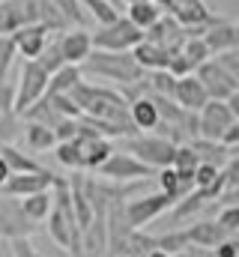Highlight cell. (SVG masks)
<instances>
[{
    "mask_svg": "<svg viewBox=\"0 0 239 257\" xmlns=\"http://www.w3.org/2000/svg\"><path fill=\"white\" fill-rule=\"evenodd\" d=\"M18 57V48H15V39L12 36H0V84L6 81V75H9V66L12 60Z\"/></svg>",
    "mask_w": 239,
    "mask_h": 257,
    "instance_id": "obj_36",
    "label": "cell"
},
{
    "mask_svg": "<svg viewBox=\"0 0 239 257\" xmlns=\"http://www.w3.org/2000/svg\"><path fill=\"white\" fill-rule=\"evenodd\" d=\"M81 81H84V69H81V66L66 63L60 72H54V75H51L48 93H51V96H57V93H72V90H75Z\"/></svg>",
    "mask_w": 239,
    "mask_h": 257,
    "instance_id": "obj_26",
    "label": "cell"
},
{
    "mask_svg": "<svg viewBox=\"0 0 239 257\" xmlns=\"http://www.w3.org/2000/svg\"><path fill=\"white\" fill-rule=\"evenodd\" d=\"M0 123H3V114H0Z\"/></svg>",
    "mask_w": 239,
    "mask_h": 257,
    "instance_id": "obj_49",
    "label": "cell"
},
{
    "mask_svg": "<svg viewBox=\"0 0 239 257\" xmlns=\"http://www.w3.org/2000/svg\"><path fill=\"white\" fill-rule=\"evenodd\" d=\"M233 111L227 102H218V99H209L206 108L200 111V138L206 141H221L224 132L233 126Z\"/></svg>",
    "mask_w": 239,
    "mask_h": 257,
    "instance_id": "obj_11",
    "label": "cell"
},
{
    "mask_svg": "<svg viewBox=\"0 0 239 257\" xmlns=\"http://www.w3.org/2000/svg\"><path fill=\"white\" fill-rule=\"evenodd\" d=\"M203 39H206L212 57H218V54H224V51H233V48H239V24L218 18V21L206 30Z\"/></svg>",
    "mask_w": 239,
    "mask_h": 257,
    "instance_id": "obj_16",
    "label": "cell"
},
{
    "mask_svg": "<svg viewBox=\"0 0 239 257\" xmlns=\"http://www.w3.org/2000/svg\"><path fill=\"white\" fill-rule=\"evenodd\" d=\"M39 63H42L45 69H48V75H54V72H60V69L66 66V57H63V48H60V36H57V39H51V42H48V48L42 51Z\"/></svg>",
    "mask_w": 239,
    "mask_h": 257,
    "instance_id": "obj_34",
    "label": "cell"
},
{
    "mask_svg": "<svg viewBox=\"0 0 239 257\" xmlns=\"http://www.w3.org/2000/svg\"><path fill=\"white\" fill-rule=\"evenodd\" d=\"M84 75H93V78H105V81H117L120 87H129V84H138L144 81V69L135 60L132 51H93L87 60H84Z\"/></svg>",
    "mask_w": 239,
    "mask_h": 257,
    "instance_id": "obj_1",
    "label": "cell"
},
{
    "mask_svg": "<svg viewBox=\"0 0 239 257\" xmlns=\"http://www.w3.org/2000/svg\"><path fill=\"white\" fill-rule=\"evenodd\" d=\"M197 165H200V156L194 153V147H191V144H179L174 168H177V171H197Z\"/></svg>",
    "mask_w": 239,
    "mask_h": 257,
    "instance_id": "obj_37",
    "label": "cell"
},
{
    "mask_svg": "<svg viewBox=\"0 0 239 257\" xmlns=\"http://www.w3.org/2000/svg\"><path fill=\"white\" fill-rule=\"evenodd\" d=\"M215 60H218V63L224 66V69H227V72H230V75H233V78L239 81V48H233V51H224V54H218Z\"/></svg>",
    "mask_w": 239,
    "mask_h": 257,
    "instance_id": "obj_41",
    "label": "cell"
},
{
    "mask_svg": "<svg viewBox=\"0 0 239 257\" xmlns=\"http://www.w3.org/2000/svg\"><path fill=\"white\" fill-rule=\"evenodd\" d=\"M212 257H239V242H236V236H230V239H224L218 248H212Z\"/></svg>",
    "mask_w": 239,
    "mask_h": 257,
    "instance_id": "obj_44",
    "label": "cell"
},
{
    "mask_svg": "<svg viewBox=\"0 0 239 257\" xmlns=\"http://www.w3.org/2000/svg\"><path fill=\"white\" fill-rule=\"evenodd\" d=\"M12 39H15V48H18L21 60H39L42 51L51 42V30L45 24H30V27H21L18 33H12Z\"/></svg>",
    "mask_w": 239,
    "mask_h": 257,
    "instance_id": "obj_12",
    "label": "cell"
},
{
    "mask_svg": "<svg viewBox=\"0 0 239 257\" xmlns=\"http://www.w3.org/2000/svg\"><path fill=\"white\" fill-rule=\"evenodd\" d=\"M60 48H63V57L66 63L72 66H84V60L96 51L93 45V33L87 27H75V30H66L60 33Z\"/></svg>",
    "mask_w": 239,
    "mask_h": 257,
    "instance_id": "obj_13",
    "label": "cell"
},
{
    "mask_svg": "<svg viewBox=\"0 0 239 257\" xmlns=\"http://www.w3.org/2000/svg\"><path fill=\"white\" fill-rule=\"evenodd\" d=\"M179 3H185V0H174V9H177V6H179Z\"/></svg>",
    "mask_w": 239,
    "mask_h": 257,
    "instance_id": "obj_48",
    "label": "cell"
},
{
    "mask_svg": "<svg viewBox=\"0 0 239 257\" xmlns=\"http://www.w3.org/2000/svg\"><path fill=\"white\" fill-rule=\"evenodd\" d=\"M24 120H30V123H45V126H60L63 120H69V117H63L57 111V105L51 102V96H42L33 108H27L24 111Z\"/></svg>",
    "mask_w": 239,
    "mask_h": 257,
    "instance_id": "obj_24",
    "label": "cell"
},
{
    "mask_svg": "<svg viewBox=\"0 0 239 257\" xmlns=\"http://www.w3.org/2000/svg\"><path fill=\"white\" fill-rule=\"evenodd\" d=\"M54 3L63 9V15H66L75 27H84V24H87L90 12H84V0H54Z\"/></svg>",
    "mask_w": 239,
    "mask_h": 257,
    "instance_id": "obj_35",
    "label": "cell"
},
{
    "mask_svg": "<svg viewBox=\"0 0 239 257\" xmlns=\"http://www.w3.org/2000/svg\"><path fill=\"white\" fill-rule=\"evenodd\" d=\"M156 180H159V192L171 194L174 200H182V180H179L177 168H165V171H159Z\"/></svg>",
    "mask_w": 239,
    "mask_h": 257,
    "instance_id": "obj_32",
    "label": "cell"
},
{
    "mask_svg": "<svg viewBox=\"0 0 239 257\" xmlns=\"http://www.w3.org/2000/svg\"><path fill=\"white\" fill-rule=\"evenodd\" d=\"M174 99H177L185 111L200 114V111L206 108V102H209V93H206V87H203V81H200L197 75H182V78H177V93H174Z\"/></svg>",
    "mask_w": 239,
    "mask_h": 257,
    "instance_id": "obj_15",
    "label": "cell"
},
{
    "mask_svg": "<svg viewBox=\"0 0 239 257\" xmlns=\"http://www.w3.org/2000/svg\"><path fill=\"white\" fill-rule=\"evenodd\" d=\"M203 203H206V197H203L200 192H191L188 197L177 200V203H174V221H182V218H191V215H197Z\"/></svg>",
    "mask_w": 239,
    "mask_h": 257,
    "instance_id": "obj_33",
    "label": "cell"
},
{
    "mask_svg": "<svg viewBox=\"0 0 239 257\" xmlns=\"http://www.w3.org/2000/svg\"><path fill=\"white\" fill-rule=\"evenodd\" d=\"M132 54H135V60L141 63L144 72H162V69H171V57H174L168 48H162V45H156V42H147V39H144Z\"/></svg>",
    "mask_w": 239,
    "mask_h": 257,
    "instance_id": "obj_17",
    "label": "cell"
},
{
    "mask_svg": "<svg viewBox=\"0 0 239 257\" xmlns=\"http://www.w3.org/2000/svg\"><path fill=\"white\" fill-rule=\"evenodd\" d=\"M21 206H24V215L30 221H48L51 209H54V189L51 192H39V194H30V197H21Z\"/></svg>",
    "mask_w": 239,
    "mask_h": 257,
    "instance_id": "obj_23",
    "label": "cell"
},
{
    "mask_svg": "<svg viewBox=\"0 0 239 257\" xmlns=\"http://www.w3.org/2000/svg\"><path fill=\"white\" fill-rule=\"evenodd\" d=\"M191 147H194V153L200 156V162H206V165H218V168H224L227 162H230V150L221 144V141H206V138H194V141H188Z\"/></svg>",
    "mask_w": 239,
    "mask_h": 257,
    "instance_id": "obj_22",
    "label": "cell"
},
{
    "mask_svg": "<svg viewBox=\"0 0 239 257\" xmlns=\"http://www.w3.org/2000/svg\"><path fill=\"white\" fill-rule=\"evenodd\" d=\"M57 162L72 168V171H84V150H81V141H63L57 144Z\"/></svg>",
    "mask_w": 239,
    "mask_h": 257,
    "instance_id": "obj_30",
    "label": "cell"
},
{
    "mask_svg": "<svg viewBox=\"0 0 239 257\" xmlns=\"http://www.w3.org/2000/svg\"><path fill=\"white\" fill-rule=\"evenodd\" d=\"M84 9L90 12V18L99 27H105V24H114V21L123 18L120 9H126V6H120L117 0H84Z\"/></svg>",
    "mask_w": 239,
    "mask_h": 257,
    "instance_id": "obj_27",
    "label": "cell"
},
{
    "mask_svg": "<svg viewBox=\"0 0 239 257\" xmlns=\"http://www.w3.org/2000/svg\"><path fill=\"white\" fill-rule=\"evenodd\" d=\"M162 15H165V6H159L156 0H138V3H129V6H126V18L135 21L144 33H147L156 21H162Z\"/></svg>",
    "mask_w": 239,
    "mask_h": 257,
    "instance_id": "obj_20",
    "label": "cell"
},
{
    "mask_svg": "<svg viewBox=\"0 0 239 257\" xmlns=\"http://www.w3.org/2000/svg\"><path fill=\"white\" fill-rule=\"evenodd\" d=\"M0 156L6 159V165H9L12 174H42V171H48V168H42L33 156L21 153L15 144H0Z\"/></svg>",
    "mask_w": 239,
    "mask_h": 257,
    "instance_id": "obj_21",
    "label": "cell"
},
{
    "mask_svg": "<svg viewBox=\"0 0 239 257\" xmlns=\"http://www.w3.org/2000/svg\"><path fill=\"white\" fill-rule=\"evenodd\" d=\"M36 233V221L24 215L21 197H6L0 194V236L3 239H30Z\"/></svg>",
    "mask_w": 239,
    "mask_h": 257,
    "instance_id": "obj_5",
    "label": "cell"
},
{
    "mask_svg": "<svg viewBox=\"0 0 239 257\" xmlns=\"http://www.w3.org/2000/svg\"><path fill=\"white\" fill-rule=\"evenodd\" d=\"M218 221H221V227H224L230 236H236V233H239V206H236V203H227V206H221V212H218Z\"/></svg>",
    "mask_w": 239,
    "mask_h": 257,
    "instance_id": "obj_39",
    "label": "cell"
},
{
    "mask_svg": "<svg viewBox=\"0 0 239 257\" xmlns=\"http://www.w3.org/2000/svg\"><path fill=\"white\" fill-rule=\"evenodd\" d=\"M221 171H224V183H227V192H236V189H239V159H236V156H230V162H227Z\"/></svg>",
    "mask_w": 239,
    "mask_h": 257,
    "instance_id": "obj_40",
    "label": "cell"
},
{
    "mask_svg": "<svg viewBox=\"0 0 239 257\" xmlns=\"http://www.w3.org/2000/svg\"><path fill=\"white\" fill-rule=\"evenodd\" d=\"M188 245H191V242H188V233H185V227H179V230H168V233L156 236V248H162V251H168V254L185 251Z\"/></svg>",
    "mask_w": 239,
    "mask_h": 257,
    "instance_id": "obj_31",
    "label": "cell"
},
{
    "mask_svg": "<svg viewBox=\"0 0 239 257\" xmlns=\"http://www.w3.org/2000/svg\"><path fill=\"white\" fill-rule=\"evenodd\" d=\"M236 6H239V0H236Z\"/></svg>",
    "mask_w": 239,
    "mask_h": 257,
    "instance_id": "obj_50",
    "label": "cell"
},
{
    "mask_svg": "<svg viewBox=\"0 0 239 257\" xmlns=\"http://www.w3.org/2000/svg\"><path fill=\"white\" fill-rule=\"evenodd\" d=\"M144 39H147V33L135 21H129V18H120L114 24H105V27H99L93 33V45L99 51H135Z\"/></svg>",
    "mask_w": 239,
    "mask_h": 257,
    "instance_id": "obj_4",
    "label": "cell"
},
{
    "mask_svg": "<svg viewBox=\"0 0 239 257\" xmlns=\"http://www.w3.org/2000/svg\"><path fill=\"white\" fill-rule=\"evenodd\" d=\"M54 132H57L60 144H63V141H75V138H78V120H63L60 126H54Z\"/></svg>",
    "mask_w": 239,
    "mask_h": 257,
    "instance_id": "obj_42",
    "label": "cell"
},
{
    "mask_svg": "<svg viewBox=\"0 0 239 257\" xmlns=\"http://www.w3.org/2000/svg\"><path fill=\"white\" fill-rule=\"evenodd\" d=\"M123 147L126 153L138 156L144 165H150L153 171H165V168H174L177 162V150L179 144H174L171 138H162L156 132H138L132 138H123Z\"/></svg>",
    "mask_w": 239,
    "mask_h": 257,
    "instance_id": "obj_2",
    "label": "cell"
},
{
    "mask_svg": "<svg viewBox=\"0 0 239 257\" xmlns=\"http://www.w3.org/2000/svg\"><path fill=\"white\" fill-rule=\"evenodd\" d=\"M132 123L138 126V132H156L159 128L162 114H159V105L153 102V96L132 99Z\"/></svg>",
    "mask_w": 239,
    "mask_h": 257,
    "instance_id": "obj_19",
    "label": "cell"
},
{
    "mask_svg": "<svg viewBox=\"0 0 239 257\" xmlns=\"http://www.w3.org/2000/svg\"><path fill=\"white\" fill-rule=\"evenodd\" d=\"M227 105H230V111H233V117L239 120V90L233 93V96H230V99H227Z\"/></svg>",
    "mask_w": 239,
    "mask_h": 257,
    "instance_id": "obj_47",
    "label": "cell"
},
{
    "mask_svg": "<svg viewBox=\"0 0 239 257\" xmlns=\"http://www.w3.org/2000/svg\"><path fill=\"white\" fill-rule=\"evenodd\" d=\"M12 257H42V254L30 245V239H12Z\"/></svg>",
    "mask_w": 239,
    "mask_h": 257,
    "instance_id": "obj_43",
    "label": "cell"
},
{
    "mask_svg": "<svg viewBox=\"0 0 239 257\" xmlns=\"http://www.w3.org/2000/svg\"><path fill=\"white\" fill-rule=\"evenodd\" d=\"M12 177V171H9V165H6V159L0 156V189H3V183Z\"/></svg>",
    "mask_w": 239,
    "mask_h": 257,
    "instance_id": "obj_46",
    "label": "cell"
},
{
    "mask_svg": "<svg viewBox=\"0 0 239 257\" xmlns=\"http://www.w3.org/2000/svg\"><path fill=\"white\" fill-rule=\"evenodd\" d=\"M15 99H18V84L3 81L0 84V114L3 117H12L15 114Z\"/></svg>",
    "mask_w": 239,
    "mask_h": 257,
    "instance_id": "obj_38",
    "label": "cell"
},
{
    "mask_svg": "<svg viewBox=\"0 0 239 257\" xmlns=\"http://www.w3.org/2000/svg\"><path fill=\"white\" fill-rule=\"evenodd\" d=\"M24 141L30 150H57V132L45 123H27L24 126Z\"/></svg>",
    "mask_w": 239,
    "mask_h": 257,
    "instance_id": "obj_25",
    "label": "cell"
},
{
    "mask_svg": "<svg viewBox=\"0 0 239 257\" xmlns=\"http://www.w3.org/2000/svg\"><path fill=\"white\" fill-rule=\"evenodd\" d=\"M185 233H188V242L191 245H197V248H218L224 239H230V233L221 227V221L218 218H203V221H194V224H188L185 227Z\"/></svg>",
    "mask_w": 239,
    "mask_h": 257,
    "instance_id": "obj_14",
    "label": "cell"
},
{
    "mask_svg": "<svg viewBox=\"0 0 239 257\" xmlns=\"http://www.w3.org/2000/svg\"><path fill=\"white\" fill-rule=\"evenodd\" d=\"M99 177H105V180H111V183H138V180H147V177H153V168L150 165H144L138 156H132V153H114L99 171H96Z\"/></svg>",
    "mask_w": 239,
    "mask_h": 257,
    "instance_id": "obj_6",
    "label": "cell"
},
{
    "mask_svg": "<svg viewBox=\"0 0 239 257\" xmlns=\"http://www.w3.org/2000/svg\"><path fill=\"white\" fill-rule=\"evenodd\" d=\"M0 3H3V0H0Z\"/></svg>",
    "mask_w": 239,
    "mask_h": 257,
    "instance_id": "obj_51",
    "label": "cell"
},
{
    "mask_svg": "<svg viewBox=\"0 0 239 257\" xmlns=\"http://www.w3.org/2000/svg\"><path fill=\"white\" fill-rule=\"evenodd\" d=\"M221 144H224L227 150H233V147H239V120H233V126L227 128V132H224Z\"/></svg>",
    "mask_w": 239,
    "mask_h": 257,
    "instance_id": "obj_45",
    "label": "cell"
},
{
    "mask_svg": "<svg viewBox=\"0 0 239 257\" xmlns=\"http://www.w3.org/2000/svg\"><path fill=\"white\" fill-rule=\"evenodd\" d=\"M179 51L191 60L194 72L206 63V60H212V51H209V45H206V39H203V36H188V39H185V45H182Z\"/></svg>",
    "mask_w": 239,
    "mask_h": 257,
    "instance_id": "obj_29",
    "label": "cell"
},
{
    "mask_svg": "<svg viewBox=\"0 0 239 257\" xmlns=\"http://www.w3.org/2000/svg\"><path fill=\"white\" fill-rule=\"evenodd\" d=\"M174 197L165 192H153V194H144V197H135V200H126V215H129V221H132V227L135 230H141V227H147L150 221H156L162 212H168V209H174Z\"/></svg>",
    "mask_w": 239,
    "mask_h": 257,
    "instance_id": "obj_7",
    "label": "cell"
},
{
    "mask_svg": "<svg viewBox=\"0 0 239 257\" xmlns=\"http://www.w3.org/2000/svg\"><path fill=\"white\" fill-rule=\"evenodd\" d=\"M30 24H39V0H3L0 3V36H12Z\"/></svg>",
    "mask_w": 239,
    "mask_h": 257,
    "instance_id": "obj_8",
    "label": "cell"
},
{
    "mask_svg": "<svg viewBox=\"0 0 239 257\" xmlns=\"http://www.w3.org/2000/svg\"><path fill=\"white\" fill-rule=\"evenodd\" d=\"M51 75L39 60H24L21 63V75H18V99H15V114L24 117L27 108H33L45 93H48Z\"/></svg>",
    "mask_w": 239,
    "mask_h": 257,
    "instance_id": "obj_3",
    "label": "cell"
},
{
    "mask_svg": "<svg viewBox=\"0 0 239 257\" xmlns=\"http://www.w3.org/2000/svg\"><path fill=\"white\" fill-rule=\"evenodd\" d=\"M84 150V171H99L117 150L108 138H78Z\"/></svg>",
    "mask_w": 239,
    "mask_h": 257,
    "instance_id": "obj_18",
    "label": "cell"
},
{
    "mask_svg": "<svg viewBox=\"0 0 239 257\" xmlns=\"http://www.w3.org/2000/svg\"><path fill=\"white\" fill-rule=\"evenodd\" d=\"M39 24H45L51 33H66V30H72V21L63 15V9H60L54 0H39Z\"/></svg>",
    "mask_w": 239,
    "mask_h": 257,
    "instance_id": "obj_28",
    "label": "cell"
},
{
    "mask_svg": "<svg viewBox=\"0 0 239 257\" xmlns=\"http://www.w3.org/2000/svg\"><path fill=\"white\" fill-rule=\"evenodd\" d=\"M57 180L60 177L51 174V171H42V174H12L3 183L0 194H6V197H30V194H39V192H51L57 186Z\"/></svg>",
    "mask_w": 239,
    "mask_h": 257,
    "instance_id": "obj_10",
    "label": "cell"
},
{
    "mask_svg": "<svg viewBox=\"0 0 239 257\" xmlns=\"http://www.w3.org/2000/svg\"><path fill=\"white\" fill-rule=\"evenodd\" d=\"M200 81H203V87H206V93H209V99H218V102H227L233 93L239 90V81L224 69V66L218 63L215 57L212 60H206V63L200 66L197 72H194Z\"/></svg>",
    "mask_w": 239,
    "mask_h": 257,
    "instance_id": "obj_9",
    "label": "cell"
}]
</instances>
